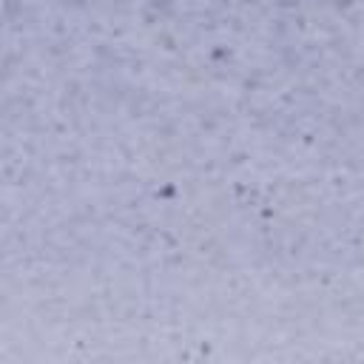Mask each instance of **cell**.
Here are the masks:
<instances>
[{
    "label": "cell",
    "mask_w": 364,
    "mask_h": 364,
    "mask_svg": "<svg viewBox=\"0 0 364 364\" xmlns=\"http://www.w3.org/2000/svg\"><path fill=\"white\" fill-rule=\"evenodd\" d=\"M333 3H336V6H338V9H347V6H350V3H353V0H333Z\"/></svg>",
    "instance_id": "cell-1"
}]
</instances>
